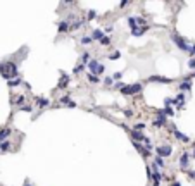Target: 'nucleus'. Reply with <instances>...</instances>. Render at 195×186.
Masks as SVG:
<instances>
[{"instance_id":"obj_1","label":"nucleus","mask_w":195,"mask_h":186,"mask_svg":"<svg viewBox=\"0 0 195 186\" xmlns=\"http://www.w3.org/2000/svg\"><path fill=\"white\" fill-rule=\"evenodd\" d=\"M0 74L5 79L18 78V64H14V62H2L0 64Z\"/></svg>"},{"instance_id":"obj_2","label":"nucleus","mask_w":195,"mask_h":186,"mask_svg":"<svg viewBox=\"0 0 195 186\" xmlns=\"http://www.w3.org/2000/svg\"><path fill=\"white\" fill-rule=\"evenodd\" d=\"M86 67H88L90 74H93V76H100L104 71H105V67H104L98 60H90V62L86 64Z\"/></svg>"},{"instance_id":"obj_3","label":"nucleus","mask_w":195,"mask_h":186,"mask_svg":"<svg viewBox=\"0 0 195 186\" xmlns=\"http://www.w3.org/2000/svg\"><path fill=\"white\" fill-rule=\"evenodd\" d=\"M123 95H137L138 92H142V85L140 83H135V85H124L121 88Z\"/></svg>"},{"instance_id":"obj_4","label":"nucleus","mask_w":195,"mask_h":186,"mask_svg":"<svg viewBox=\"0 0 195 186\" xmlns=\"http://www.w3.org/2000/svg\"><path fill=\"white\" fill-rule=\"evenodd\" d=\"M173 41H175L176 45H178V48H181V50H185V52H190V47L187 45V41L183 40L181 36H178V35H173Z\"/></svg>"},{"instance_id":"obj_5","label":"nucleus","mask_w":195,"mask_h":186,"mask_svg":"<svg viewBox=\"0 0 195 186\" xmlns=\"http://www.w3.org/2000/svg\"><path fill=\"white\" fill-rule=\"evenodd\" d=\"M156 153H157V157H169L171 153H173V148L169 147V145H164V147H159V148L156 150Z\"/></svg>"},{"instance_id":"obj_6","label":"nucleus","mask_w":195,"mask_h":186,"mask_svg":"<svg viewBox=\"0 0 195 186\" xmlns=\"http://www.w3.org/2000/svg\"><path fill=\"white\" fill-rule=\"evenodd\" d=\"M147 81H149V83H162V85H169V83H171V79H169V78H164V76H150Z\"/></svg>"},{"instance_id":"obj_7","label":"nucleus","mask_w":195,"mask_h":186,"mask_svg":"<svg viewBox=\"0 0 195 186\" xmlns=\"http://www.w3.org/2000/svg\"><path fill=\"white\" fill-rule=\"evenodd\" d=\"M188 162H190V155H188V152H183L181 157H180V166L185 169V167H188Z\"/></svg>"},{"instance_id":"obj_8","label":"nucleus","mask_w":195,"mask_h":186,"mask_svg":"<svg viewBox=\"0 0 195 186\" xmlns=\"http://www.w3.org/2000/svg\"><path fill=\"white\" fill-rule=\"evenodd\" d=\"M133 145H135V148H137L138 152H140V153L143 155V157H150V152L145 148V147H143L142 143H138V141H133Z\"/></svg>"},{"instance_id":"obj_9","label":"nucleus","mask_w":195,"mask_h":186,"mask_svg":"<svg viewBox=\"0 0 195 186\" xmlns=\"http://www.w3.org/2000/svg\"><path fill=\"white\" fill-rule=\"evenodd\" d=\"M131 138H133V141H138V140H140V143H142V141H145L147 136H145L142 131H131Z\"/></svg>"},{"instance_id":"obj_10","label":"nucleus","mask_w":195,"mask_h":186,"mask_svg":"<svg viewBox=\"0 0 195 186\" xmlns=\"http://www.w3.org/2000/svg\"><path fill=\"white\" fill-rule=\"evenodd\" d=\"M149 28H150V26H143V28H137V29H131V35H133V36H142V35H143V33H145V31H147Z\"/></svg>"},{"instance_id":"obj_11","label":"nucleus","mask_w":195,"mask_h":186,"mask_svg":"<svg viewBox=\"0 0 195 186\" xmlns=\"http://www.w3.org/2000/svg\"><path fill=\"white\" fill-rule=\"evenodd\" d=\"M67 85H69V76L62 74V78H60V81H59V85H57V88H66Z\"/></svg>"},{"instance_id":"obj_12","label":"nucleus","mask_w":195,"mask_h":186,"mask_svg":"<svg viewBox=\"0 0 195 186\" xmlns=\"http://www.w3.org/2000/svg\"><path fill=\"white\" fill-rule=\"evenodd\" d=\"M57 31H59V33H66V31H69V22H67V21H62V22H59Z\"/></svg>"},{"instance_id":"obj_13","label":"nucleus","mask_w":195,"mask_h":186,"mask_svg":"<svg viewBox=\"0 0 195 186\" xmlns=\"http://www.w3.org/2000/svg\"><path fill=\"white\" fill-rule=\"evenodd\" d=\"M192 88V78H187L181 85H180V90H190Z\"/></svg>"},{"instance_id":"obj_14","label":"nucleus","mask_w":195,"mask_h":186,"mask_svg":"<svg viewBox=\"0 0 195 186\" xmlns=\"http://www.w3.org/2000/svg\"><path fill=\"white\" fill-rule=\"evenodd\" d=\"M102 38H104V31H102V29H93V33H92V40H98V41H100V40H102Z\"/></svg>"},{"instance_id":"obj_15","label":"nucleus","mask_w":195,"mask_h":186,"mask_svg":"<svg viewBox=\"0 0 195 186\" xmlns=\"http://www.w3.org/2000/svg\"><path fill=\"white\" fill-rule=\"evenodd\" d=\"M9 134H11V129H9V128H4V129L0 131V143H2V141H5Z\"/></svg>"},{"instance_id":"obj_16","label":"nucleus","mask_w":195,"mask_h":186,"mask_svg":"<svg viewBox=\"0 0 195 186\" xmlns=\"http://www.w3.org/2000/svg\"><path fill=\"white\" fill-rule=\"evenodd\" d=\"M175 136L180 140V141H185V143L188 141V136H187V134H183V133H180L178 129H175Z\"/></svg>"},{"instance_id":"obj_17","label":"nucleus","mask_w":195,"mask_h":186,"mask_svg":"<svg viewBox=\"0 0 195 186\" xmlns=\"http://www.w3.org/2000/svg\"><path fill=\"white\" fill-rule=\"evenodd\" d=\"M86 78H88V81H90L92 85H97V83H100V78H98V76H93V74H90V73H88V74H86Z\"/></svg>"},{"instance_id":"obj_18","label":"nucleus","mask_w":195,"mask_h":186,"mask_svg":"<svg viewBox=\"0 0 195 186\" xmlns=\"http://www.w3.org/2000/svg\"><path fill=\"white\" fill-rule=\"evenodd\" d=\"M88 62H90V52H85V54L81 55V64H83V66H86Z\"/></svg>"},{"instance_id":"obj_19","label":"nucleus","mask_w":195,"mask_h":186,"mask_svg":"<svg viewBox=\"0 0 195 186\" xmlns=\"http://www.w3.org/2000/svg\"><path fill=\"white\" fill-rule=\"evenodd\" d=\"M36 103H38L41 109H43V107H48V100H47V98H36Z\"/></svg>"},{"instance_id":"obj_20","label":"nucleus","mask_w":195,"mask_h":186,"mask_svg":"<svg viewBox=\"0 0 195 186\" xmlns=\"http://www.w3.org/2000/svg\"><path fill=\"white\" fill-rule=\"evenodd\" d=\"M9 148H11V143H9V141H2V143H0V152H9Z\"/></svg>"},{"instance_id":"obj_21","label":"nucleus","mask_w":195,"mask_h":186,"mask_svg":"<svg viewBox=\"0 0 195 186\" xmlns=\"http://www.w3.org/2000/svg\"><path fill=\"white\" fill-rule=\"evenodd\" d=\"M154 166H156V167H164V166H166V164H164V159H162V157H156Z\"/></svg>"},{"instance_id":"obj_22","label":"nucleus","mask_w":195,"mask_h":186,"mask_svg":"<svg viewBox=\"0 0 195 186\" xmlns=\"http://www.w3.org/2000/svg\"><path fill=\"white\" fill-rule=\"evenodd\" d=\"M79 41H81V45H90L93 40H92V36H83L81 40H79Z\"/></svg>"},{"instance_id":"obj_23","label":"nucleus","mask_w":195,"mask_h":186,"mask_svg":"<svg viewBox=\"0 0 195 186\" xmlns=\"http://www.w3.org/2000/svg\"><path fill=\"white\" fill-rule=\"evenodd\" d=\"M98 43H100V45H104V47H107V45H111V38H109V36H104L100 41H98Z\"/></svg>"},{"instance_id":"obj_24","label":"nucleus","mask_w":195,"mask_h":186,"mask_svg":"<svg viewBox=\"0 0 195 186\" xmlns=\"http://www.w3.org/2000/svg\"><path fill=\"white\" fill-rule=\"evenodd\" d=\"M18 85H21L19 78H14V79H11V81H9V86H11V88H12V86H18Z\"/></svg>"},{"instance_id":"obj_25","label":"nucleus","mask_w":195,"mask_h":186,"mask_svg":"<svg viewBox=\"0 0 195 186\" xmlns=\"http://www.w3.org/2000/svg\"><path fill=\"white\" fill-rule=\"evenodd\" d=\"M83 69H85V66H83V64H78V66H76V67L73 69V73H74V74H79V73H81Z\"/></svg>"},{"instance_id":"obj_26","label":"nucleus","mask_w":195,"mask_h":186,"mask_svg":"<svg viewBox=\"0 0 195 186\" xmlns=\"http://www.w3.org/2000/svg\"><path fill=\"white\" fill-rule=\"evenodd\" d=\"M162 112V114H164V115H173V114H175V110H173V109H171V107H166V109H164V110H161Z\"/></svg>"},{"instance_id":"obj_27","label":"nucleus","mask_w":195,"mask_h":186,"mask_svg":"<svg viewBox=\"0 0 195 186\" xmlns=\"http://www.w3.org/2000/svg\"><path fill=\"white\" fill-rule=\"evenodd\" d=\"M119 57H121V52H114V54L109 55V59H111V60H116V59H119Z\"/></svg>"},{"instance_id":"obj_28","label":"nucleus","mask_w":195,"mask_h":186,"mask_svg":"<svg viewBox=\"0 0 195 186\" xmlns=\"http://www.w3.org/2000/svg\"><path fill=\"white\" fill-rule=\"evenodd\" d=\"M104 83H105L107 86H111V85L114 83V79H112V76H109V78H105V79H104Z\"/></svg>"},{"instance_id":"obj_29","label":"nucleus","mask_w":195,"mask_h":186,"mask_svg":"<svg viewBox=\"0 0 195 186\" xmlns=\"http://www.w3.org/2000/svg\"><path fill=\"white\" fill-rule=\"evenodd\" d=\"M21 110H22V112H31V110H33V107H31V105H22V107H21Z\"/></svg>"},{"instance_id":"obj_30","label":"nucleus","mask_w":195,"mask_h":186,"mask_svg":"<svg viewBox=\"0 0 195 186\" xmlns=\"http://www.w3.org/2000/svg\"><path fill=\"white\" fill-rule=\"evenodd\" d=\"M143 128H145V124H143V122H138L137 126H135V131H142Z\"/></svg>"},{"instance_id":"obj_31","label":"nucleus","mask_w":195,"mask_h":186,"mask_svg":"<svg viewBox=\"0 0 195 186\" xmlns=\"http://www.w3.org/2000/svg\"><path fill=\"white\" fill-rule=\"evenodd\" d=\"M97 17V12H95V10H90V12H88V19H95Z\"/></svg>"},{"instance_id":"obj_32","label":"nucleus","mask_w":195,"mask_h":186,"mask_svg":"<svg viewBox=\"0 0 195 186\" xmlns=\"http://www.w3.org/2000/svg\"><path fill=\"white\" fill-rule=\"evenodd\" d=\"M22 102H24V96H22V95H21V96H18V98H16V103H18V105H21Z\"/></svg>"},{"instance_id":"obj_33","label":"nucleus","mask_w":195,"mask_h":186,"mask_svg":"<svg viewBox=\"0 0 195 186\" xmlns=\"http://www.w3.org/2000/svg\"><path fill=\"white\" fill-rule=\"evenodd\" d=\"M60 102H62V103H69L71 100H69V96L66 95V96H62V98H60Z\"/></svg>"},{"instance_id":"obj_34","label":"nucleus","mask_w":195,"mask_h":186,"mask_svg":"<svg viewBox=\"0 0 195 186\" xmlns=\"http://www.w3.org/2000/svg\"><path fill=\"white\" fill-rule=\"evenodd\" d=\"M188 67H190V69H195V59H190V62H188Z\"/></svg>"},{"instance_id":"obj_35","label":"nucleus","mask_w":195,"mask_h":186,"mask_svg":"<svg viewBox=\"0 0 195 186\" xmlns=\"http://www.w3.org/2000/svg\"><path fill=\"white\" fill-rule=\"evenodd\" d=\"M123 78V73H116V74L112 76V79H121Z\"/></svg>"},{"instance_id":"obj_36","label":"nucleus","mask_w":195,"mask_h":186,"mask_svg":"<svg viewBox=\"0 0 195 186\" xmlns=\"http://www.w3.org/2000/svg\"><path fill=\"white\" fill-rule=\"evenodd\" d=\"M123 86H124V83H116V85H114V88H116V90H121Z\"/></svg>"},{"instance_id":"obj_37","label":"nucleus","mask_w":195,"mask_h":186,"mask_svg":"<svg viewBox=\"0 0 195 186\" xmlns=\"http://www.w3.org/2000/svg\"><path fill=\"white\" fill-rule=\"evenodd\" d=\"M111 31H114V26H107L105 28V33H111Z\"/></svg>"},{"instance_id":"obj_38","label":"nucleus","mask_w":195,"mask_h":186,"mask_svg":"<svg viewBox=\"0 0 195 186\" xmlns=\"http://www.w3.org/2000/svg\"><path fill=\"white\" fill-rule=\"evenodd\" d=\"M190 54H192V55H195V45H194V47H190Z\"/></svg>"},{"instance_id":"obj_39","label":"nucleus","mask_w":195,"mask_h":186,"mask_svg":"<svg viewBox=\"0 0 195 186\" xmlns=\"http://www.w3.org/2000/svg\"><path fill=\"white\" fill-rule=\"evenodd\" d=\"M188 174H190V176H192V178H194V179H195V171H190Z\"/></svg>"},{"instance_id":"obj_40","label":"nucleus","mask_w":195,"mask_h":186,"mask_svg":"<svg viewBox=\"0 0 195 186\" xmlns=\"http://www.w3.org/2000/svg\"><path fill=\"white\" fill-rule=\"evenodd\" d=\"M173 186H181V185H180V183H176V181H175V183H173Z\"/></svg>"},{"instance_id":"obj_41","label":"nucleus","mask_w":195,"mask_h":186,"mask_svg":"<svg viewBox=\"0 0 195 186\" xmlns=\"http://www.w3.org/2000/svg\"><path fill=\"white\" fill-rule=\"evenodd\" d=\"M24 186H33V185H28V183H26V185H24Z\"/></svg>"},{"instance_id":"obj_42","label":"nucleus","mask_w":195,"mask_h":186,"mask_svg":"<svg viewBox=\"0 0 195 186\" xmlns=\"http://www.w3.org/2000/svg\"><path fill=\"white\" fill-rule=\"evenodd\" d=\"M192 78H195V73H194V74H192Z\"/></svg>"}]
</instances>
